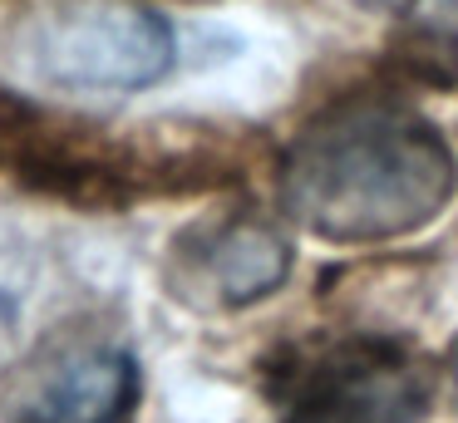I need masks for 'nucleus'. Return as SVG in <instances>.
<instances>
[{
	"label": "nucleus",
	"mask_w": 458,
	"mask_h": 423,
	"mask_svg": "<svg viewBox=\"0 0 458 423\" xmlns=\"http://www.w3.org/2000/svg\"><path fill=\"white\" fill-rule=\"evenodd\" d=\"M434 369L399 340H340L296 364L281 423H424Z\"/></svg>",
	"instance_id": "3"
},
{
	"label": "nucleus",
	"mask_w": 458,
	"mask_h": 423,
	"mask_svg": "<svg viewBox=\"0 0 458 423\" xmlns=\"http://www.w3.org/2000/svg\"><path fill=\"white\" fill-rule=\"evenodd\" d=\"M139 403V364L104 340L60 344L21 369L0 393L5 423H129Z\"/></svg>",
	"instance_id": "5"
},
{
	"label": "nucleus",
	"mask_w": 458,
	"mask_h": 423,
	"mask_svg": "<svg viewBox=\"0 0 458 423\" xmlns=\"http://www.w3.org/2000/svg\"><path fill=\"white\" fill-rule=\"evenodd\" d=\"M291 275V241L271 222L247 212L208 216L173 236L168 246V281L173 300L192 310H242L257 305Z\"/></svg>",
	"instance_id": "4"
},
{
	"label": "nucleus",
	"mask_w": 458,
	"mask_h": 423,
	"mask_svg": "<svg viewBox=\"0 0 458 423\" xmlns=\"http://www.w3.org/2000/svg\"><path fill=\"white\" fill-rule=\"evenodd\" d=\"M369 15L399 20V25L419 30V35H444L458 39V0H355Z\"/></svg>",
	"instance_id": "6"
},
{
	"label": "nucleus",
	"mask_w": 458,
	"mask_h": 423,
	"mask_svg": "<svg viewBox=\"0 0 458 423\" xmlns=\"http://www.w3.org/2000/svg\"><path fill=\"white\" fill-rule=\"evenodd\" d=\"M173 55V25L139 0H45L11 35V59L50 89H143Z\"/></svg>",
	"instance_id": "2"
},
{
	"label": "nucleus",
	"mask_w": 458,
	"mask_h": 423,
	"mask_svg": "<svg viewBox=\"0 0 458 423\" xmlns=\"http://www.w3.org/2000/svg\"><path fill=\"white\" fill-rule=\"evenodd\" d=\"M458 187V157L424 114L394 98H345L296 133L281 207L335 246H375L428 226Z\"/></svg>",
	"instance_id": "1"
},
{
	"label": "nucleus",
	"mask_w": 458,
	"mask_h": 423,
	"mask_svg": "<svg viewBox=\"0 0 458 423\" xmlns=\"http://www.w3.org/2000/svg\"><path fill=\"white\" fill-rule=\"evenodd\" d=\"M454 384H458V344H454Z\"/></svg>",
	"instance_id": "7"
}]
</instances>
